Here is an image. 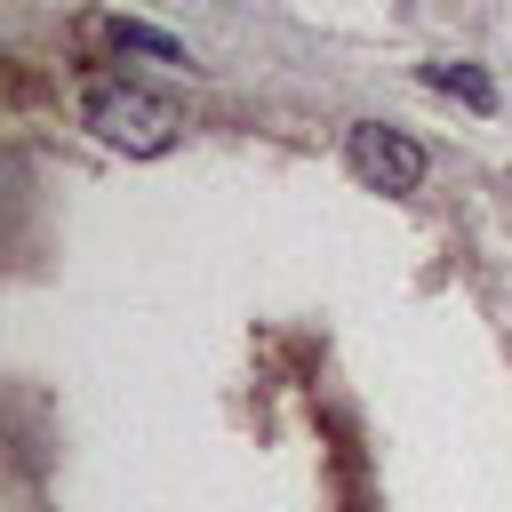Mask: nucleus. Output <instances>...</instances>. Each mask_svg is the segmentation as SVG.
Here are the masks:
<instances>
[{"instance_id": "obj_4", "label": "nucleus", "mask_w": 512, "mask_h": 512, "mask_svg": "<svg viewBox=\"0 0 512 512\" xmlns=\"http://www.w3.org/2000/svg\"><path fill=\"white\" fill-rule=\"evenodd\" d=\"M104 40H112V48H128V56L184 64V40H168V32H152V24H128V16H112V24H104Z\"/></svg>"}, {"instance_id": "obj_3", "label": "nucleus", "mask_w": 512, "mask_h": 512, "mask_svg": "<svg viewBox=\"0 0 512 512\" xmlns=\"http://www.w3.org/2000/svg\"><path fill=\"white\" fill-rule=\"evenodd\" d=\"M424 88L456 96L464 112H496V80H488L480 64H424Z\"/></svg>"}, {"instance_id": "obj_2", "label": "nucleus", "mask_w": 512, "mask_h": 512, "mask_svg": "<svg viewBox=\"0 0 512 512\" xmlns=\"http://www.w3.org/2000/svg\"><path fill=\"white\" fill-rule=\"evenodd\" d=\"M344 160H352V176L376 184V192H416V184H424V144L400 136V128H384V120H360V128L344 136Z\"/></svg>"}, {"instance_id": "obj_1", "label": "nucleus", "mask_w": 512, "mask_h": 512, "mask_svg": "<svg viewBox=\"0 0 512 512\" xmlns=\"http://www.w3.org/2000/svg\"><path fill=\"white\" fill-rule=\"evenodd\" d=\"M80 120H88L112 152H128V160L168 152V144H176V128H184V112H176L160 88H136V80H88Z\"/></svg>"}]
</instances>
